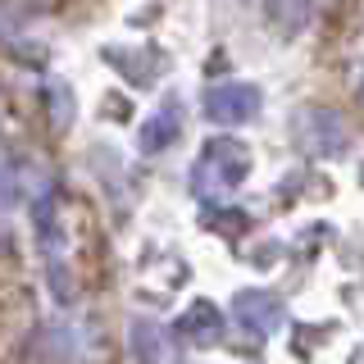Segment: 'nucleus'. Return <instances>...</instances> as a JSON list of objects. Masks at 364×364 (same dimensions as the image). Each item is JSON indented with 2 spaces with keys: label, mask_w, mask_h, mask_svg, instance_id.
Instances as JSON below:
<instances>
[{
  "label": "nucleus",
  "mask_w": 364,
  "mask_h": 364,
  "mask_svg": "<svg viewBox=\"0 0 364 364\" xmlns=\"http://www.w3.org/2000/svg\"><path fill=\"white\" fill-rule=\"evenodd\" d=\"M232 318L246 328L250 337H269V333H278V323H282V301L273 291L246 287V291L232 296Z\"/></svg>",
  "instance_id": "5"
},
{
  "label": "nucleus",
  "mask_w": 364,
  "mask_h": 364,
  "mask_svg": "<svg viewBox=\"0 0 364 364\" xmlns=\"http://www.w3.org/2000/svg\"><path fill=\"white\" fill-rule=\"evenodd\" d=\"M264 105L259 87L250 82H219V87H205L200 96V109L210 123H223V128H237V123H250Z\"/></svg>",
  "instance_id": "3"
},
{
  "label": "nucleus",
  "mask_w": 364,
  "mask_h": 364,
  "mask_svg": "<svg viewBox=\"0 0 364 364\" xmlns=\"http://www.w3.org/2000/svg\"><path fill=\"white\" fill-rule=\"evenodd\" d=\"M178 128H182V119H178V105L168 100V105L159 109V114H151V123L141 128V151H146V155H159V151H164V146L178 136Z\"/></svg>",
  "instance_id": "9"
},
{
  "label": "nucleus",
  "mask_w": 364,
  "mask_h": 364,
  "mask_svg": "<svg viewBox=\"0 0 364 364\" xmlns=\"http://www.w3.org/2000/svg\"><path fill=\"white\" fill-rule=\"evenodd\" d=\"M291 141L301 155L310 159H328V155H341L350 146V123L341 119L337 109H323V105H310L291 119Z\"/></svg>",
  "instance_id": "2"
},
{
  "label": "nucleus",
  "mask_w": 364,
  "mask_h": 364,
  "mask_svg": "<svg viewBox=\"0 0 364 364\" xmlns=\"http://www.w3.org/2000/svg\"><path fill=\"white\" fill-rule=\"evenodd\" d=\"M250 173V151L237 136H210L191 164V196L196 200H228Z\"/></svg>",
  "instance_id": "1"
},
{
  "label": "nucleus",
  "mask_w": 364,
  "mask_h": 364,
  "mask_svg": "<svg viewBox=\"0 0 364 364\" xmlns=\"http://www.w3.org/2000/svg\"><path fill=\"white\" fill-rule=\"evenodd\" d=\"M264 18L278 37H296L310 23V0H264Z\"/></svg>",
  "instance_id": "8"
},
{
  "label": "nucleus",
  "mask_w": 364,
  "mask_h": 364,
  "mask_svg": "<svg viewBox=\"0 0 364 364\" xmlns=\"http://www.w3.org/2000/svg\"><path fill=\"white\" fill-rule=\"evenodd\" d=\"M105 60L119 68V73L128 77L132 87H151L155 73L164 68V55L151 50V46H136V50H105Z\"/></svg>",
  "instance_id": "7"
},
{
  "label": "nucleus",
  "mask_w": 364,
  "mask_h": 364,
  "mask_svg": "<svg viewBox=\"0 0 364 364\" xmlns=\"http://www.w3.org/2000/svg\"><path fill=\"white\" fill-rule=\"evenodd\" d=\"M132 355L136 364H182V341L155 318H132Z\"/></svg>",
  "instance_id": "4"
},
{
  "label": "nucleus",
  "mask_w": 364,
  "mask_h": 364,
  "mask_svg": "<svg viewBox=\"0 0 364 364\" xmlns=\"http://www.w3.org/2000/svg\"><path fill=\"white\" fill-rule=\"evenodd\" d=\"M173 333L178 341H191V346H214V341H223V310L214 301H191Z\"/></svg>",
  "instance_id": "6"
},
{
  "label": "nucleus",
  "mask_w": 364,
  "mask_h": 364,
  "mask_svg": "<svg viewBox=\"0 0 364 364\" xmlns=\"http://www.w3.org/2000/svg\"><path fill=\"white\" fill-rule=\"evenodd\" d=\"M205 219H210V228L214 232H223V237H242L246 228H250V219L242 210H219V214H205Z\"/></svg>",
  "instance_id": "10"
}]
</instances>
